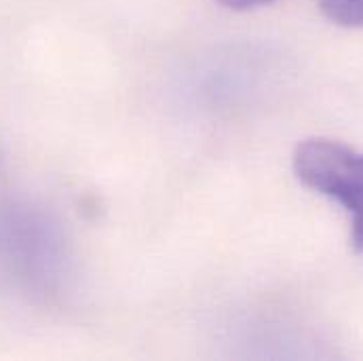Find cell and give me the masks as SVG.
I'll return each mask as SVG.
<instances>
[{
  "label": "cell",
  "instance_id": "obj_1",
  "mask_svg": "<svg viewBox=\"0 0 363 361\" xmlns=\"http://www.w3.org/2000/svg\"><path fill=\"white\" fill-rule=\"evenodd\" d=\"M294 174L304 186L336 199L351 213V243L363 252V152L336 140L311 138L294 152Z\"/></svg>",
  "mask_w": 363,
  "mask_h": 361
},
{
  "label": "cell",
  "instance_id": "obj_2",
  "mask_svg": "<svg viewBox=\"0 0 363 361\" xmlns=\"http://www.w3.org/2000/svg\"><path fill=\"white\" fill-rule=\"evenodd\" d=\"M319 9L336 26L363 28V0H319Z\"/></svg>",
  "mask_w": 363,
  "mask_h": 361
},
{
  "label": "cell",
  "instance_id": "obj_3",
  "mask_svg": "<svg viewBox=\"0 0 363 361\" xmlns=\"http://www.w3.org/2000/svg\"><path fill=\"white\" fill-rule=\"evenodd\" d=\"M218 2L233 9V11H250V9L264 6V4H271V2H277V0H218Z\"/></svg>",
  "mask_w": 363,
  "mask_h": 361
}]
</instances>
